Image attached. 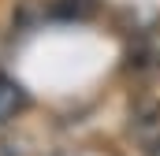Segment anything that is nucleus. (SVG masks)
I'll return each mask as SVG.
<instances>
[{
    "label": "nucleus",
    "instance_id": "f257e3e1",
    "mask_svg": "<svg viewBox=\"0 0 160 156\" xmlns=\"http://www.w3.org/2000/svg\"><path fill=\"white\" fill-rule=\"evenodd\" d=\"M22 89L15 85V82H8V78H0V123H8V119L15 115L19 108H22Z\"/></svg>",
    "mask_w": 160,
    "mask_h": 156
}]
</instances>
